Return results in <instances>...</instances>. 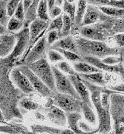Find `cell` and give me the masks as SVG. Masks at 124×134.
<instances>
[{"mask_svg": "<svg viewBox=\"0 0 124 134\" xmlns=\"http://www.w3.org/2000/svg\"><path fill=\"white\" fill-rule=\"evenodd\" d=\"M56 48L70 51L79 55L75 38L71 35L60 39L50 47V49H54Z\"/></svg>", "mask_w": 124, "mask_h": 134, "instance_id": "cell-16", "label": "cell"}, {"mask_svg": "<svg viewBox=\"0 0 124 134\" xmlns=\"http://www.w3.org/2000/svg\"><path fill=\"white\" fill-rule=\"evenodd\" d=\"M14 15L17 19L24 22L25 12V10L24 8L23 0H22V1H21V2H20L18 8L17 9L15 12Z\"/></svg>", "mask_w": 124, "mask_h": 134, "instance_id": "cell-40", "label": "cell"}, {"mask_svg": "<svg viewBox=\"0 0 124 134\" xmlns=\"http://www.w3.org/2000/svg\"><path fill=\"white\" fill-rule=\"evenodd\" d=\"M27 65L29 66L30 69L41 80L48 86L53 93L57 92L51 66L49 64L45 58H42Z\"/></svg>", "mask_w": 124, "mask_h": 134, "instance_id": "cell-5", "label": "cell"}, {"mask_svg": "<svg viewBox=\"0 0 124 134\" xmlns=\"http://www.w3.org/2000/svg\"><path fill=\"white\" fill-rule=\"evenodd\" d=\"M20 71L23 73L29 80L31 84L36 91L39 92L44 97H51L52 92L41 79L30 69L28 65L26 64H20L18 66Z\"/></svg>", "mask_w": 124, "mask_h": 134, "instance_id": "cell-9", "label": "cell"}, {"mask_svg": "<svg viewBox=\"0 0 124 134\" xmlns=\"http://www.w3.org/2000/svg\"><path fill=\"white\" fill-rule=\"evenodd\" d=\"M121 33H124V18L116 19L114 25L111 30L112 36Z\"/></svg>", "mask_w": 124, "mask_h": 134, "instance_id": "cell-35", "label": "cell"}, {"mask_svg": "<svg viewBox=\"0 0 124 134\" xmlns=\"http://www.w3.org/2000/svg\"><path fill=\"white\" fill-rule=\"evenodd\" d=\"M68 77L80 96L81 100L84 103L89 105L92 108H93L94 106L92 104L91 99L90 98L91 96L90 95V91L81 81L79 75H69Z\"/></svg>", "mask_w": 124, "mask_h": 134, "instance_id": "cell-14", "label": "cell"}, {"mask_svg": "<svg viewBox=\"0 0 124 134\" xmlns=\"http://www.w3.org/2000/svg\"><path fill=\"white\" fill-rule=\"evenodd\" d=\"M111 37L116 42L118 47L121 48L124 47V33L116 34Z\"/></svg>", "mask_w": 124, "mask_h": 134, "instance_id": "cell-44", "label": "cell"}, {"mask_svg": "<svg viewBox=\"0 0 124 134\" xmlns=\"http://www.w3.org/2000/svg\"><path fill=\"white\" fill-rule=\"evenodd\" d=\"M67 1H68L70 3H73V2L74 1V0H67Z\"/></svg>", "mask_w": 124, "mask_h": 134, "instance_id": "cell-51", "label": "cell"}, {"mask_svg": "<svg viewBox=\"0 0 124 134\" xmlns=\"http://www.w3.org/2000/svg\"><path fill=\"white\" fill-rule=\"evenodd\" d=\"M48 10H49L48 0H41L37 10L38 18L46 22H50Z\"/></svg>", "mask_w": 124, "mask_h": 134, "instance_id": "cell-26", "label": "cell"}, {"mask_svg": "<svg viewBox=\"0 0 124 134\" xmlns=\"http://www.w3.org/2000/svg\"><path fill=\"white\" fill-rule=\"evenodd\" d=\"M55 0H48L49 13L50 12V11L53 8V7L55 5Z\"/></svg>", "mask_w": 124, "mask_h": 134, "instance_id": "cell-48", "label": "cell"}, {"mask_svg": "<svg viewBox=\"0 0 124 134\" xmlns=\"http://www.w3.org/2000/svg\"><path fill=\"white\" fill-rule=\"evenodd\" d=\"M51 98L53 104L65 113L82 112L83 102L72 96L56 92L52 93Z\"/></svg>", "mask_w": 124, "mask_h": 134, "instance_id": "cell-7", "label": "cell"}, {"mask_svg": "<svg viewBox=\"0 0 124 134\" xmlns=\"http://www.w3.org/2000/svg\"><path fill=\"white\" fill-rule=\"evenodd\" d=\"M121 57H122V63L123 64V66L124 67V53H123L121 55Z\"/></svg>", "mask_w": 124, "mask_h": 134, "instance_id": "cell-50", "label": "cell"}, {"mask_svg": "<svg viewBox=\"0 0 124 134\" xmlns=\"http://www.w3.org/2000/svg\"><path fill=\"white\" fill-rule=\"evenodd\" d=\"M102 61L104 63L108 65H117L122 62V58L121 56H118L116 55H112L105 57Z\"/></svg>", "mask_w": 124, "mask_h": 134, "instance_id": "cell-39", "label": "cell"}, {"mask_svg": "<svg viewBox=\"0 0 124 134\" xmlns=\"http://www.w3.org/2000/svg\"><path fill=\"white\" fill-rule=\"evenodd\" d=\"M20 105L28 110H36L38 108V104L35 102L28 99H23L20 102Z\"/></svg>", "mask_w": 124, "mask_h": 134, "instance_id": "cell-41", "label": "cell"}, {"mask_svg": "<svg viewBox=\"0 0 124 134\" xmlns=\"http://www.w3.org/2000/svg\"><path fill=\"white\" fill-rule=\"evenodd\" d=\"M110 112L115 132L124 133V93L113 91L110 95Z\"/></svg>", "mask_w": 124, "mask_h": 134, "instance_id": "cell-4", "label": "cell"}, {"mask_svg": "<svg viewBox=\"0 0 124 134\" xmlns=\"http://www.w3.org/2000/svg\"><path fill=\"white\" fill-rule=\"evenodd\" d=\"M64 2V0H55V5L60 7L62 5H63Z\"/></svg>", "mask_w": 124, "mask_h": 134, "instance_id": "cell-49", "label": "cell"}, {"mask_svg": "<svg viewBox=\"0 0 124 134\" xmlns=\"http://www.w3.org/2000/svg\"><path fill=\"white\" fill-rule=\"evenodd\" d=\"M24 26V22L17 19L14 15L11 17L8 23V30L12 33L21 30Z\"/></svg>", "mask_w": 124, "mask_h": 134, "instance_id": "cell-30", "label": "cell"}, {"mask_svg": "<svg viewBox=\"0 0 124 134\" xmlns=\"http://www.w3.org/2000/svg\"><path fill=\"white\" fill-rule=\"evenodd\" d=\"M81 81L91 92V99L98 117V131L99 133H109L111 130V114L110 109L105 108L101 104V93L104 87L81 79Z\"/></svg>", "mask_w": 124, "mask_h": 134, "instance_id": "cell-2", "label": "cell"}, {"mask_svg": "<svg viewBox=\"0 0 124 134\" xmlns=\"http://www.w3.org/2000/svg\"><path fill=\"white\" fill-rule=\"evenodd\" d=\"M63 26L61 31L59 33V38L61 39L70 35L74 24L72 22L69 15L64 13L63 14Z\"/></svg>", "mask_w": 124, "mask_h": 134, "instance_id": "cell-22", "label": "cell"}, {"mask_svg": "<svg viewBox=\"0 0 124 134\" xmlns=\"http://www.w3.org/2000/svg\"><path fill=\"white\" fill-rule=\"evenodd\" d=\"M41 0H33V2L25 12L24 25H29L32 22L37 19V10Z\"/></svg>", "mask_w": 124, "mask_h": 134, "instance_id": "cell-23", "label": "cell"}, {"mask_svg": "<svg viewBox=\"0 0 124 134\" xmlns=\"http://www.w3.org/2000/svg\"><path fill=\"white\" fill-rule=\"evenodd\" d=\"M10 75L13 83L24 93L30 94L36 91L28 78L20 71L18 67L12 70Z\"/></svg>", "mask_w": 124, "mask_h": 134, "instance_id": "cell-13", "label": "cell"}, {"mask_svg": "<svg viewBox=\"0 0 124 134\" xmlns=\"http://www.w3.org/2000/svg\"><path fill=\"white\" fill-rule=\"evenodd\" d=\"M9 0H0V15H1V25L7 27L10 17L8 15L7 4Z\"/></svg>", "mask_w": 124, "mask_h": 134, "instance_id": "cell-27", "label": "cell"}, {"mask_svg": "<svg viewBox=\"0 0 124 134\" xmlns=\"http://www.w3.org/2000/svg\"><path fill=\"white\" fill-rule=\"evenodd\" d=\"M1 130L5 132L8 133H28L25 130H28L27 128L22 127V128L17 126H2L1 127Z\"/></svg>", "mask_w": 124, "mask_h": 134, "instance_id": "cell-36", "label": "cell"}, {"mask_svg": "<svg viewBox=\"0 0 124 134\" xmlns=\"http://www.w3.org/2000/svg\"><path fill=\"white\" fill-rule=\"evenodd\" d=\"M73 67L74 70L78 74H90L96 72H101L102 71L96 67L85 61L74 62Z\"/></svg>", "mask_w": 124, "mask_h": 134, "instance_id": "cell-18", "label": "cell"}, {"mask_svg": "<svg viewBox=\"0 0 124 134\" xmlns=\"http://www.w3.org/2000/svg\"><path fill=\"white\" fill-rule=\"evenodd\" d=\"M23 5H24V8L25 10V12L27 11V10L29 9V8L30 7L31 5L33 0H23Z\"/></svg>", "mask_w": 124, "mask_h": 134, "instance_id": "cell-47", "label": "cell"}, {"mask_svg": "<svg viewBox=\"0 0 124 134\" xmlns=\"http://www.w3.org/2000/svg\"><path fill=\"white\" fill-rule=\"evenodd\" d=\"M57 68L61 70L69 75H78V73L73 69L72 67L66 62L61 61L58 63L56 65Z\"/></svg>", "mask_w": 124, "mask_h": 134, "instance_id": "cell-34", "label": "cell"}, {"mask_svg": "<svg viewBox=\"0 0 124 134\" xmlns=\"http://www.w3.org/2000/svg\"><path fill=\"white\" fill-rule=\"evenodd\" d=\"M122 49H123V53H124V47H122ZM123 53H122V54H123Z\"/></svg>", "mask_w": 124, "mask_h": 134, "instance_id": "cell-52", "label": "cell"}, {"mask_svg": "<svg viewBox=\"0 0 124 134\" xmlns=\"http://www.w3.org/2000/svg\"><path fill=\"white\" fill-rule=\"evenodd\" d=\"M79 127L82 131L85 132L86 133H97L98 131V128H96L95 129H93L91 127H89L87 124L81 121H79Z\"/></svg>", "mask_w": 124, "mask_h": 134, "instance_id": "cell-43", "label": "cell"}, {"mask_svg": "<svg viewBox=\"0 0 124 134\" xmlns=\"http://www.w3.org/2000/svg\"><path fill=\"white\" fill-rule=\"evenodd\" d=\"M81 58L83 61L89 63L101 71L116 73L124 78V67L122 62L117 65H108L102 62L100 58L95 56H85Z\"/></svg>", "mask_w": 124, "mask_h": 134, "instance_id": "cell-11", "label": "cell"}, {"mask_svg": "<svg viewBox=\"0 0 124 134\" xmlns=\"http://www.w3.org/2000/svg\"><path fill=\"white\" fill-rule=\"evenodd\" d=\"M54 50L59 52L66 59H67L68 60H70L71 62H79V61H83L81 57L79 55H78V54L71 51L65 50L60 48H55Z\"/></svg>", "mask_w": 124, "mask_h": 134, "instance_id": "cell-32", "label": "cell"}, {"mask_svg": "<svg viewBox=\"0 0 124 134\" xmlns=\"http://www.w3.org/2000/svg\"><path fill=\"white\" fill-rule=\"evenodd\" d=\"M0 43V55L4 58L10 55L13 52L17 43V38L14 33L10 32L1 35Z\"/></svg>", "mask_w": 124, "mask_h": 134, "instance_id": "cell-15", "label": "cell"}, {"mask_svg": "<svg viewBox=\"0 0 124 134\" xmlns=\"http://www.w3.org/2000/svg\"><path fill=\"white\" fill-rule=\"evenodd\" d=\"M69 127L75 133H86L79 127V122L82 116L80 113H66Z\"/></svg>", "mask_w": 124, "mask_h": 134, "instance_id": "cell-19", "label": "cell"}, {"mask_svg": "<svg viewBox=\"0 0 124 134\" xmlns=\"http://www.w3.org/2000/svg\"><path fill=\"white\" fill-rule=\"evenodd\" d=\"M98 8L108 16L116 19L124 18V9L112 7H100Z\"/></svg>", "mask_w": 124, "mask_h": 134, "instance_id": "cell-25", "label": "cell"}, {"mask_svg": "<svg viewBox=\"0 0 124 134\" xmlns=\"http://www.w3.org/2000/svg\"><path fill=\"white\" fill-rule=\"evenodd\" d=\"M87 3V0H78L74 25L80 26L81 24L86 12Z\"/></svg>", "mask_w": 124, "mask_h": 134, "instance_id": "cell-24", "label": "cell"}, {"mask_svg": "<svg viewBox=\"0 0 124 134\" xmlns=\"http://www.w3.org/2000/svg\"><path fill=\"white\" fill-rule=\"evenodd\" d=\"M111 18L103 13L98 7L88 4L83 21L79 26H83L93 24L100 22L109 20Z\"/></svg>", "mask_w": 124, "mask_h": 134, "instance_id": "cell-12", "label": "cell"}, {"mask_svg": "<svg viewBox=\"0 0 124 134\" xmlns=\"http://www.w3.org/2000/svg\"><path fill=\"white\" fill-rule=\"evenodd\" d=\"M58 38L59 33L56 30H52L47 32V40L49 47L54 43Z\"/></svg>", "mask_w": 124, "mask_h": 134, "instance_id": "cell-42", "label": "cell"}, {"mask_svg": "<svg viewBox=\"0 0 124 134\" xmlns=\"http://www.w3.org/2000/svg\"><path fill=\"white\" fill-rule=\"evenodd\" d=\"M47 117L54 124L60 126H65L67 119L66 113L56 106L50 107Z\"/></svg>", "mask_w": 124, "mask_h": 134, "instance_id": "cell-17", "label": "cell"}, {"mask_svg": "<svg viewBox=\"0 0 124 134\" xmlns=\"http://www.w3.org/2000/svg\"><path fill=\"white\" fill-rule=\"evenodd\" d=\"M47 53H48L49 59L52 63L61 62V61H63L64 60V58L63 56H62V54H60L57 51L50 49L48 51Z\"/></svg>", "mask_w": 124, "mask_h": 134, "instance_id": "cell-37", "label": "cell"}, {"mask_svg": "<svg viewBox=\"0 0 124 134\" xmlns=\"http://www.w3.org/2000/svg\"><path fill=\"white\" fill-rule=\"evenodd\" d=\"M109 89L121 93H124V84H121L117 85L116 86H109L108 87Z\"/></svg>", "mask_w": 124, "mask_h": 134, "instance_id": "cell-46", "label": "cell"}, {"mask_svg": "<svg viewBox=\"0 0 124 134\" xmlns=\"http://www.w3.org/2000/svg\"><path fill=\"white\" fill-rule=\"evenodd\" d=\"M51 68L54 76L56 92L72 96L79 100H81L68 76H66L55 66L51 65Z\"/></svg>", "mask_w": 124, "mask_h": 134, "instance_id": "cell-8", "label": "cell"}, {"mask_svg": "<svg viewBox=\"0 0 124 134\" xmlns=\"http://www.w3.org/2000/svg\"><path fill=\"white\" fill-rule=\"evenodd\" d=\"M92 109L89 105L83 102L82 105V113L86 119L90 123L95 125L96 124V118Z\"/></svg>", "mask_w": 124, "mask_h": 134, "instance_id": "cell-29", "label": "cell"}, {"mask_svg": "<svg viewBox=\"0 0 124 134\" xmlns=\"http://www.w3.org/2000/svg\"><path fill=\"white\" fill-rule=\"evenodd\" d=\"M115 20L116 18H112L106 21L100 22L89 25L76 26V27L81 37L105 42L112 36L111 30L114 25Z\"/></svg>", "mask_w": 124, "mask_h": 134, "instance_id": "cell-3", "label": "cell"}, {"mask_svg": "<svg viewBox=\"0 0 124 134\" xmlns=\"http://www.w3.org/2000/svg\"><path fill=\"white\" fill-rule=\"evenodd\" d=\"M78 75L81 79L96 85L101 86H105L106 85L104 76L102 72H96L90 74H78Z\"/></svg>", "mask_w": 124, "mask_h": 134, "instance_id": "cell-20", "label": "cell"}, {"mask_svg": "<svg viewBox=\"0 0 124 134\" xmlns=\"http://www.w3.org/2000/svg\"><path fill=\"white\" fill-rule=\"evenodd\" d=\"M79 55L85 56H95L100 59L108 56H121L123 53L122 47H110L105 42L87 39L84 37L75 38Z\"/></svg>", "mask_w": 124, "mask_h": 134, "instance_id": "cell-1", "label": "cell"}, {"mask_svg": "<svg viewBox=\"0 0 124 134\" xmlns=\"http://www.w3.org/2000/svg\"><path fill=\"white\" fill-rule=\"evenodd\" d=\"M50 49L47 40V32L33 46L23 63L30 64L39 59L46 57V53Z\"/></svg>", "mask_w": 124, "mask_h": 134, "instance_id": "cell-10", "label": "cell"}, {"mask_svg": "<svg viewBox=\"0 0 124 134\" xmlns=\"http://www.w3.org/2000/svg\"><path fill=\"white\" fill-rule=\"evenodd\" d=\"M22 0H9L7 4L8 15L11 18L14 15L20 2Z\"/></svg>", "mask_w": 124, "mask_h": 134, "instance_id": "cell-38", "label": "cell"}, {"mask_svg": "<svg viewBox=\"0 0 124 134\" xmlns=\"http://www.w3.org/2000/svg\"><path fill=\"white\" fill-rule=\"evenodd\" d=\"M63 26V14H61L59 16L55 18L52 21L49 25V27L47 30V32L52 30H56L59 33L61 31Z\"/></svg>", "mask_w": 124, "mask_h": 134, "instance_id": "cell-33", "label": "cell"}, {"mask_svg": "<svg viewBox=\"0 0 124 134\" xmlns=\"http://www.w3.org/2000/svg\"><path fill=\"white\" fill-rule=\"evenodd\" d=\"M31 129L34 133H65V130L50 127L49 126L33 125Z\"/></svg>", "mask_w": 124, "mask_h": 134, "instance_id": "cell-28", "label": "cell"}, {"mask_svg": "<svg viewBox=\"0 0 124 134\" xmlns=\"http://www.w3.org/2000/svg\"><path fill=\"white\" fill-rule=\"evenodd\" d=\"M89 4L100 7H112L124 9V0H87Z\"/></svg>", "mask_w": 124, "mask_h": 134, "instance_id": "cell-21", "label": "cell"}, {"mask_svg": "<svg viewBox=\"0 0 124 134\" xmlns=\"http://www.w3.org/2000/svg\"><path fill=\"white\" fill-rule=\"evenodd\" d=\"M61 13V9L59 8V6L55 5L49 12V14L51 18H55L61 15L62 14Z\"/></svg>", "mask_w": 124, "mask_h": 134, "instance_id": "cell-45", "label": "cell"}, {"mask_svg": "<svg viewBox=\"0 0 124 134\" xmlns=\"http://www.w3.org/2000/svg\"><path fill=\"white\" fill-rule=\"evenodd\" d=\"M63 10L65 13L69 15L72 22L75 24L76 14V5L75 3H70L67 0H64Z\"/></svg>", "mask_w": 124, "mask_h": 134, "instance_id": "cell-31", "label": "cell"}, {"mask_svg": "<svg viewBox=\"0 0 124 134\" xmlns=\"http://www.w3.org/2000/svg\"><path fill=\"white\" fill-rule=\"evenodd\" d=\"M17 38V43L11 54L7 57L1 58L2 60L11 65L17 58L21 57L25 52L30 40V34L29 25H24L23 28L18 33H14Z\"/></svg>", "mask_w": 124, "mask_h": 134, "instance_id": "cell-6", "label": "cell"}]
</instances>
